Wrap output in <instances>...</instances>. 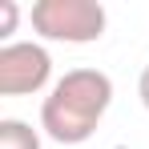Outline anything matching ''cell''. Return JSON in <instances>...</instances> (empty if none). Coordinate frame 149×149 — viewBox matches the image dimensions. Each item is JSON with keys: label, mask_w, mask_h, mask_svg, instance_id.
I'll return each mask as SVG.
<instances>
[{"label": "cell", "mask_w": 149, "mask_h": 149, "mask_svg": "<svg viewBox=\"0 0 149 149\" xmlns=\"http://www.w3.org/2000/svg\"><path fill=\"white\" fill-rule=\"evenodd\" d=\"M113 105V81L101 69H69L40 101V129L56 145H81L97 133Z\"/></svg>", "instance_id": "6da1fadb"}, {"label": "cell", "mask_w": 149, "mask_h": 149, "mask_svg": "<svg viewBox=\"0 0 149 149\" xmlns=\"http://www.w3.org/2000/svg\"><path fill=\"white\" fill-rule=\"evenodd\" d=\"M32 32L40 40H56V45H93L105 36L109 12L101 0H36L32 12Z\"/></svg>", "instance_id": "7a4b0ae2"}, {"label": "cell", "mask_w": 149, "mask_h": 149, "mask_svg": "<svg viewBox=\"0 0 149 149\" xmlns=\"http://www.w3.org/2000/svg\"><path fill=\"white\" fill-rule=\"evenodd\" d=\"M52 81V56L36 40L0 45V97H32Z\"/></svg>", "instance_id": "3957f363"}, {"label": "cell", "mask_w": 149, "mask_h": 149, "mask_svg": "<svg viewBox=\"0 0 149 149\" xmlns=\"http://www.w3.org/2000/svg\"><path fill=\"white\" fill-rule=\"evenodd\" d=\"M0 149H40V133L20 117L0 121Z\"/></svg>", "instance_id": "277c9868"}, {"label": "cell", "mask_w": 149, "mask_h": 149, "mask_svg": "<svg viewBox=\"0 0 149 149\" xmlns=\"http://www.w3.org/2000/svg\"><path fill=\"white\" fill-rule=\"evenodd\" d=\"M16 20H20V4L16 0H0V40H8L16 32Z\"/></svg>", "instance_id": "5b68a950"}, {"label": "cell", "mask_w": 149, "mask_h": 149, "mask_svg": "<svg viewBox=\"0 0 149 149\" xmlns=\"http://www.w3.org/2000/svg\"><path fill=\"white\" fill-rule=\"evenodd\" d=\"M137 97H141V105L149 109V65L141 69V77H137Z\"/></svg>", "instance_id": "8992f818"}]
</instances>
